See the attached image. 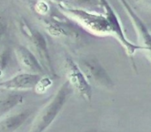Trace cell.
Listing matches in <instances>:
<instances>
[{
    "instance_id": "cell-1",
    "label": "cell",
    "mask_w": 151,
    "mask_h": 132,
    "mask_svg": "<svg viewBox=\"0 0 151 132\" xmlns=\"http://www.w3.org/2000/svg\"><path fill=\"white\" fill-rule=\"evenodd\" d=\"M40 23L49 35L73 48L79 49L86 42L87 31L61 12L60 16L52 14L42 18Z\"/></svg>"
},
{
    "instance_id": "cell-2",
    "label": "cell",
    "mask_w": 151,
    "mask_h": 132,
    "mask_svg": "<svg viewBox=\"0 0 151 132\" xmlns=\"http://www.w3.org/2000/svg\"><path fill=\"white\" fill-rule=\"evenodd\" d=\"M58 11L75 21L88 33L96 36H111V29L104 14L97 11L69 6L64 3H58Z\"/></svg>"
},
{
    "instance_id": "cell-3",
    "label": "cell",
    "mask_w": 151,
    "mask_h": 132,
    "mask_svg": "<svg viewBox=\"0 0 151 132\" xmlns=\"http://www.w3.org/2000/svg\"><path fill=\"white\" fill-rule=\"evenodd\" d=\"M73 93V89L68 81L65 80L53 94L51 99L38 112L28 132L46 131L57 119Z\"/></svg>"
},
{
    "instance_id": "cell-4",
    "label": "cell",
    "mask_w": 151,
    "mask_h": 132,
    "mask_svg": "<svg viewBox=\"0 0 151 132\" xmlns=\"http://www.w3.org/2000/svg\"><path fill=\"white\" fill-rule=\"evenodd\" d=\"M16 26L19 33L24 37L28 44V49L35 55L40 61L45 72L53 78L57 77L51 57L50 55L49 46L44 35L32 25H30L24 18H19L16 20Z\"/></svg>"
},
{
    "instance_id": "cell-5",
    "label": "cell",
    "mask_w": 151,
    "mask_h": 132,
    "mask_svg": "<svg viewBox=\"0 0 151 132\" xmlns=\"http://www.w3.org/2000/svg\"><path fill=\"white\" fill-rule=\"evenodd\" d=\"M75 62L91 86L106 90H111L114 87V82L96 56H80Z\"/></svg>"
},
{
    "instance_id": "cell-6",
    "label": "cell",
    "mask_w": 151,
    "mask_h": 132,
    "mask_svg": "<svg viewBox=\"0 0 151 132\" xmlns=\"http://www.w3.org/2000/svg\"><path fill=\"white\" fill-rule=\"evenodd\" d=\"M99 1H100L102 9L104 11V14L105 15V17L107 19V21L109 23L111 36L114 37L115 39H117L119 41L121 46L126 50L127 55L131 59L134 70L137 71L136 64H135V63L134 61V55L136 52V50H142V51L147 52V49L145 47L142 46V45H136V44H134L133 42H131L127 38V36L125 34V32L123 30L121 22H120V20L119 19V16L115 12L114 9L112 8V6L109 3V1L108 0H99Z\"/></svg>"
},
{
    "instance_id": "cell-7",
    "label": "cell",
    "mask_w": 151,
    "mask_h": 132,
    "mask_svg": "<svg viewBox=\"0 0 151 132\" xmlns=\"http://www.w3.org/2000/svg\"><path fill=\"white\" fill-rule=\"evenodd\" d=\"M64 69L66 76V80L73 89L82 99L90 102L92 100V86L87 80L85 75L78 66L75 60L71 56H66L64 63Z\"/></svg>"
},
{
    "instance_id": "cell-8",
    "label": "cell",
    "mask_w": 151,
    "mask_h": 132,
    "mask_svg": "<svg viewBox=\"0 0 151 132\" xmlns=\"http://www.w3.org/2000/svg\"><path fill=\"white\" fill-rule=\"evenodd\" d=\"M42 75L22 72L14 75L9 79L0 81V90L1 91H24L35 89L40 80L42 79Z\"/></svg>"
},
{
    "instance_id": "cell-9",
    "label": "cell",
    "mask_w": 151,
    "mask_h": 132,
    "mask_svg": "<svg viewBox=\"0 0 151 132\" xmlns=\"http://www.w3.org/2000/svg\"><path fill=\"white\" fill-rule=\"evenodd\" d=\"M123 7L125 8L127 13L128 14L130 19L133 22V26L138 36V40L140 41V45L145 47L147 49V54L151 60V33L149 30L146 24L140 18V16L134 11L131 4L127 0H119Z\"/></svg>"
},
{
    "instance_id": "cell-10",
    "label": "cell",
    "mask_w": 151,
    "mask_h": 132,
    "mask_svg": "<svg viewBox=\"0 0 151 132\" xmlns=\"http://www.w3.org/2000/svg\"><path fill=\"white\" fill-rule=\"evenodd\" d=\"M15 57L19 66L25 72L44 74L45 71L35 55L26 46L17 44L13 49Z\"/></svg>"
},
{
    "instance_id": "cell-11",
    "label": "cell",
    "mask_w": 151,
    "mask_h": 132,
    "mask_svg": "<svg viewBox=\"0 0 151 132\" xmlns=\"http://www.w3.org/2000/svg\"><path fill=\"white\" fill-rule=\"evenodd\" d=\"M33 111L25 109L16 113H10L0 118V132H15L30 117Z\"/></svg>"
},
{
    "instance_id": "cell-12",
    "label": "cell",
    "mask_w": 151,
    "mask_h": 132,
    "mask_svg": "<svg viewBox=\"0 0 151 132\" xmlns=\"http://www.w3.org/2000/svg\"><path fill=\"white\" fill-rule=\"evenodd\" d=\"M24 96L17 91H4L0 94V118L10 114L23 102Z\"/></svg>"
},
{
    "instance_id": "cell-13",
    "label": "cell",
    "mask_w": 151,
    "mask_h": 132,
    "mask_svg": "<svg viewBox=\"0 0 151 132\" xmlns=\"http://www.w3.org/2000/svg\"><path fill=\"white\" fill-rule=\"evenodd\" d=\"M12 50L8 44L0 45V79H2L12 63Z\"/></svg>"
},
{
    "instance_id": "cell-14",
    "label": "cell",
    "mask_w": 151,
    "mask_h": 132,
    "mask_svg": "<svg viewBox=\"0 0 151 132\" xmlns=\"http://www.w3.org/2000/svg\"><path fill=\"white\" fill-rule=\"evenodd\" d=\"M69 6L75 8H81L89 11H94L96 8H102L99 0H59Z\"/></svg>"
},
{
    "instance_id": "cell-15",
    "label": "cell",
    "mask_w": 151,
    "mask_h": 132,
    "mask_svg": "<svg viewBox=\"0 0 151 132\" xmlns=\"http://www.w3.org/2000/svg\"><path fill=\"white\" fill-rule=\"evenodd\" d=\"M6 30H7L6 22L3 19H0V45H1V41L6 33Z\"/></svg>"
},
{
    "instance_id": "cell-16",
    "label": "cell",
    "mask_w": 151,
    "mask_h": 132,
    "mask_svg": "<svg viewBox=\"0 0 151 132\" xmlns=\"http://www.w3.org/2000/svg\"><path fill=\"white\" fill-rule=\"evenodd\" d=\"M50 1H53V2H55V3H57V4H58V3H59V2H60V1H59V0H50Z\"/></svg>"
},
{
    "instance_id": "cell-17",
    "label": "cell",
    "mask_w": 151,
    "mask_h": 132,
    "mask_svg": "<svg viewBox=\"0 0 151 132\" xmlns=\"http://www.w3.org/2000/svg\"><path fill=\"white\" fill-rule=\"evenodd\" d=\"M136 1H139V0H136Z\"/></svg>"
}]
</instances>
